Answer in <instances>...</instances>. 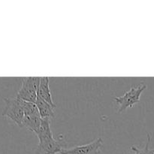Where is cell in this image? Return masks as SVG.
<instances>
[{
    "label": "cell",
    "instance_id": "cell-1",
    "mask_svg": "<svg viewBox=\"0 0 154 154\" xmlns=\"http://www.w3.org/2000/svg\"><path fill=\"white\" fill-rule=\"evenodd\" d=\"M5 106L3 110V117L9 118L14 122L17 126L22 127L23 120L24 118V110L23 107V100L14 98H4L3 99Z\"/></svg>",
    "mask_w": 154,
    "mask_h": 154
},
{
    "label": "cell",
    "instance_id": "cell-2",
    "mask_svg": "<svg viewBox=\"0 0 154 154\" xmlns=\"http://www.w3.org/2000/svg\"><path fill=\"white\" fill-rule=\"evenodd\" d=\"M39 77H27L22 79V84L16 97L23 101L35 103L40 84Z\"/></svg>",
    "mask_w": 154,
    "mask_h": 154
},
{
    "label": "cell",
    "instance_id": "cell-3",
    "mask_svg": "<svg viewBox=\"0 0 154 154\" xmlns=\"http://www.w3.org/2000/svg\"><path fill=\"white\" fill-rule=\"evenodd\" d=\"M147 88V86L144 84H139L137 87H132L129 90L120 97L114 98V101L118 105V112L122 113L126 111L128 108H132L134 105L140 101L141 93Z\"/></svg>",
    "mask_w": 154,
    "mask_h": 154
},
{
    "label": "cell",
    "instance_id": "cell-4",
    "mask_svg": "<svg viewBox=\"0 0 154 154\" xmlns=\"http://www.w3.org/2000/svg\"><path fill=\"white\" fill-rule=\"evenodd\" d=\"M63 138L56 140L54 136L39 140L35 149V154H57L61 153L65 150Z\"/></svg>",
    "mask_w": 154,
    "mask_h": 154
},
{
    "label": "cell",
    "instance_id": "cell-5",
    "mask_svg": "<svg viewBox=\"0 0 154 154\" xmlns=\"http://www.w3.org/2000/svg\"><path fill=\"white\" fill-rule=\"evenodd\" d=\"M103 141L101 138L94 140L90 144L77 146L71 149H65L61 154H99Z\"/></svg>",
    "mask_w": 154,
    "mask_h": 154
},
{
    "label": "cell",
    "instance_id": "cell-6",
    "mask_svg": "<svg viewBox=\"0 0 154 154\" xmlns=\"http://www.w3.org/2000/svg\"><path fill=\"white\" fill-rule=\"evenodd\" d=\"M42 118L39 114L38 111L29 114H24V118L23 120V126L26 128L29 132L37 134L40 129L42 124Z\"/></svg>",
    "mask_w": 154,
    "mask_h": 154
},
{
    "label": "cell",
    "instance_id": "cell-7",
    "mask_svg": "<svg viewBox=\"0 0 154 154\" xmlns=\"http://www.w3.org/2000/svg\"><path fill=\"white\" fill-rule=\"evenodd\" d=\"M49 82L50 80L48 77L41 78L40 84H39L38 90V96L42 98V99L46 101L50 105L56 108V105L53 101L52 95H51V90H50Z\"/></svg>",
    "mask_w": 154,
    "mask_h": 154
},
{
    "label": "cell",
    "instance_id": "cell-8",
    "mask_svg": "<svg viewBox=\"0 0 154 154\" xmlns=\"http://www.w3.org/2000/svg\"><path fill=\"white\" fill-rule=\"evenodd\" d=\"M37 106L41 117L42 119H51L54 117V109L55 108L50 105L48 102L38 96L35 103Z\"/></svg>",
    "mask_w": 154,
    "mask_h": 154
},
{
    "label": "cell",
    "instance_id": "cell-9",
    "mask_svg": "<svg viewBox=\"0 0 154 154\" xmlns=\"http://www.w3.org/2000/svg\"><path fill=\"white\" fill-rule=\"evenodd\" d=\"M147 144H146V146L143 149L138 148V147H135V146H132L131 147V150L134 152L133 154H154V150H150L149 148V144L150 142V140H151V138H150V135L149 134H147Z\"/></svg>",
    "mask_w": 154,
    "mask_h": 154
}]
</instances>
